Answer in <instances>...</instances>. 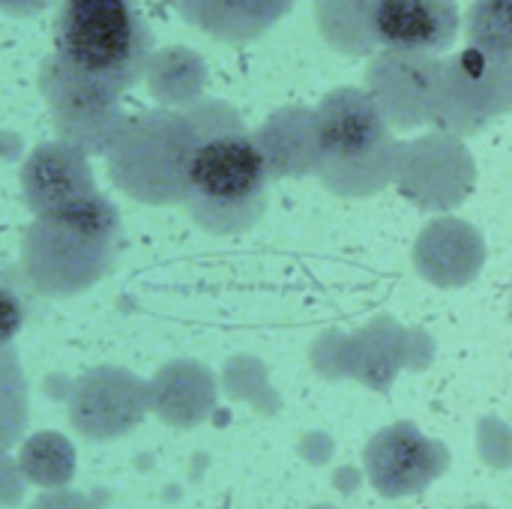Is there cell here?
<instances>
[{"label":"cell","instance_id":"obj_21","mask_svg":"<svg viewBox=\"0 0 512 509\" xmlns=\"http://www.w3.org/2000/svg\"><path fill=\"white\" fill-rule=\"evenodd\" d=\"M18 471L42 489H60L75 477V447L60 432H36L18 453Z\"/></svg>","mask_w":512,"mask_h":509},{"label":"cell","instance_id":"obj_11","mask_svg":"<svg viewBox=\"0 0 512 509\" xmlns=\"http://www.w3.org/2000/svg\"><path fill=\"white\" fill-rule=\"evenodd\" d=\"M150 411V384L120 366L81 375L69 393V423L90 441L132 432Z\"/></svg>","mask_w":512,"mask_h":509},{"label":"cell","instance_id":"obj_19","mask_svg":"<svg viewBox=\"0 0 512 509\" xmlns=\"http://www.w3.org/2000/svg\"><path fill=\"white\" fill-rule=\"evenodd\" d=\"M381 0H315L321 39L345 57H375L381 51L375 15Z\"/></svg>","mask_w":512,"mask_h":509},{"label":"cell","instance_id":"obj_7","mask_svg":"<svg viewBox=\"0 0 512 509\" xmlns=\"http://www.w3.org/2000/svg\"><path fill=\"white\" fill-rule=\"evenodd\" d=\"M39 90L51 108L60 141L78 147L87 156L108 153L126 126V117L120 111L123 93L111 84L69 69L54 54L42 60Z\"/></svg>","mask_w":512,"mask_h":509},{"label":"cell","instance_id":"obj_1","mask_svg":"<svg viewBox=\"0 0 512 509\" xmlns=\"http://www.w3.org/2000/svg\"><path fill=\"white\" fill-rule=\"evenodd\" d=\"M186 111L201 132L189 168V216L210 234L249 231L264 213L270 186L252 132L225 102H195Z\"/></svg>","mask_w":512,"mask_h":509},{"label":"cell","instance_id":"obj_23","mask_svg":"<svg viewBox=\"0 0 512 509\" xmlns=\"http://www.w3.org/2000/svg\"><path fill=\"white\" fill-rule=\"evenodd\" d=\"M465 39L489 54H512V0H471Z\"/></svg>","mask_w":512,"mask_h":509},{"label":"cell","instance_id":"obj_2","mask_svg":"<svg viewBox=\"0 0 512 509\" xmlns=\"http://www.w3.org/2000/svg\"><path fill=\"white\" fill-rule=\"evenodd\" d=\"M120 249V210L111 198L93 192L33 216L21 240V273L42 297H75L114 270Z\"/></svg>","mask_w":512,"mask_h":509},{"label":"cell","instance_id":"obj_17","mask_svg":"<svg viewBox=\"0 0 512 509\" xmlns=\"http://www.w3.org/2000/svg\"><path fill=\"white\" fill-rule=\"evenodd\" d=\"M150 384V411H156L165 423L192 429L204 423L219 399L216 375L198 360H174L162 366Z\"/></svg>","mask_w":512,"mask_h":509},{"label":"cell","instance_id":"obj_14","mask_svg":"<svg viewBox=\"0 0 512 509\" xmlns=\"http://www.w3.org/2000/svg\"><path fill=\"white\" fill-rule=\"evenodd\" d=\"M21 198L33 216L60 210L78 198L99 192L90 156L66 141L36 144L21 165Z\"/></svg>","mask_w":512,"mask_h":509},{"label":"cell","instance_id":"obj_20","mask_svg":"<svg viewBox=\"0 0 512 509\" xmlns=\"http://www.w3.org/2000/svg\"><path fill=\"white\" fill-rule=\"evenodd\" d=\"M150 90L159 102L165 105H195L204 81H207V66L204 60L189 51V48H165L156 51L147 69Z\"/></svg>","mask_w":512,"mask_h":509},{"label":"cell","instance_id":"obj_18","mask_svg":"<svg viewBox=\"0 0 512 509\" xmlns=\"http://www.w3.org/2000/svg\"><path fill=\"white\" fill-rule=\"evenodd\" d=\"M177 12L219 42H252L273 30L294 0H174Z\"/></svg>","mask_w":512,"mask_h":509},{"label":"cell","instance_id":"obj_24","mask_svg":"<svg viewBox=\"0 0 512 509\" xmlns=\"http://www.w3.org/2000/svg\"><path fill=\"white\" fill-rule=\"evenodd\" d=\"M33 288L24 279L21 267H0V348H9L15 336L24 330L33 312Z\"/></svg>","mask_w":512,"mask_h":509},{"label":"cell","instance_id":"obj_22","mask_svg":"<svg viewBox=\"0 0 512 509\" xmlns=\"http://www.w3.org/2000/svg\"><path fill=\"white\" fill-rule=\"evenodd\" d=\"M27 420H30L27 378L15 345H9L0 348V453L9 450L24 435Z\"/></svg>","mask_w":512,"mask_h":509},{"label":"cell","instance_id":"obj_30","mask_svg":"<svg viewBox=\"0 0 512 509\" xmlns=\"http://www.w3.org/2000/svg\"><path fill=\"white\" fill-rule=\"evenodd\" d=\"M309 509H333V507H327V504H321V507H309Z\"/></svg>","mask_w":512,"mask_h":509},{"label":"cell","instance_id":"obj_3","mask_svg":"<svg viewBox=\"0 0 512 509\" xmlns=\"http://www.w3.org/2000/svg\"><path fill=\"white\" fill-rule=\"evenodd\" d=\"M315 117V177L327 192L345 201H363L396 183L402 141L363 87L330 90L315 108Z\"/></svg>","mask_w":512,"mask_h":509},{"label":"cell","instance_id":"obj_10","mask_svg":"<svg viewBox=\"0 0 512 509\" xmlns=\"http://www.w3.org/2000/svg\"><path fill=\"white\" fill-rule=\"evenodd\" d=\"M363 468L381 498L399 501L426 492L450 468V450L414 423H393L372 435Z\"/></svg>","mask_w":512,"mask_h":509},{"label":"cell","instance_id":"obj_8","mask_svg":"<svg viewBox=\"0 0 512 509\" xmlns=\"http://www.w3.org/2000/svg\"><path fill=\"white\" fill-rule=\"evenodd\" d=\"M405 201L423 213L450 216L477 186V162L465 138L429 132L399 147L396 183Z\"/></svg>","mask_w":512,"mask_h":509},{"label":"cell","instance_id":"obj_16","mask_svg":"<svg viewBox=\"0 0 512 509\" xmlns=\"http://www.w3.org/2000/svg\"><path fill=\"white\" fill-rule=\"evenodd\" d=\"M408 369V330L390 318L378 315L363 330L345 336V366L342 375L375 390L387 393L399 372Z\"/></svg>","mask_w":512,"mask_h":509},{"label":"cell","instance_id":"obj_27","mask_svg":"<svg viewBox=\"0 0 512 509\" xmlns=\"http://www.w3.org/2000/svg\"><path fill=\"white\" fill-rule=\"evenodd\" d=\"M51 3H54V0H0V9L9 12V15L27 18V15H36V12L48 9Z\"/></svg>","mask_w":512,"mask_h":509},{"label":"cell","instance_id":"obj_15","mask_svg":"<svg viewBox=\"0 0 512 509\" xmlns=\"http://www.w3.org/2000/svg\"><path fill=\"white\" fill-rule=\"evenodd\" d=\"M270 180L309 177L318 168V117L315 108L288 105L270 114L252 132Z\"/></svg>","mask_w":512,"mask_h":509},{"label":"cell","instance_id":"obj_28","mask_svg":"<svg viewBox=\"0 0 512 509\" xmlns=\"http://www.w3.org/2000/svg\"><path fill=\"white\" fill-rule=\"evenodd\" d=\"M33 509H81V498H39Z\"/></svg>","mask_w":512,"mask_h":509},{"label":"cell","instance_id":"obj_12","mask_svg":"<svg viewBox=\"0 0 512 509\" xmlns=\"http://www.w3.org/2000/svg\"><path fill=\"white\" fill-rule=\"evenodd\" d=\"M486 258L489 246L483 231L453 213L426 222L411 249V264L417 276L444 291L477 282L486 267Z\"/></svg>","mask_w":512,"mask_h":509},{"label":"cell","instance_id":"obj_26","mask_svg":"<svg viewBox=\"0 0 512 509\" xmlns=\"http://www.w3.org/2000/svg\"><path fill=\"white\" fill-rule=\"evenodd\" d=\"M477 450L486 465L507 471L512 468V429L498 417H483L477 426Z\"/></svg>","mask_w":512,"mask_h":509},{"label":"cell","instance_id":"obj_4","mask_svg":"<svg viewBox=\"0 0 512 509\" xmlns=\"http://www.w3.org/2000/svg\"><path fill=\"white\" fill-rule=\"evenodd\" d=\"M153 30L135 0H63L54 24V57L69 69L126 93L147 78Z\"/></svg>","mask_w":512,"mask_h":509},{"label":"cell","instance_id":"obj_29","mask_svg":"<svg viewBox=\"0 0 512 509\" xmlns=\"http://www.w3.org/2000/svg\"><path fill=\"white\" fill-rule=\"evenodd\" d=\"M465 509H495V507H486V504H474V507H465Z\"/></svg>","mask_w":512,"mask_h":509},{"label":"cell","instance_id":"obj_9","mask_svg":"<svg viewBox=\"0 0 512 509\" xmlns=\"http://www.w3.org/2000/svg\"><path fill=\"white\" fill-rule=\"evenodd\" d=\"M441 60L426 54L378 51L366 69V93L396 132H414L435 126Z\"/></svg>","mask_w":512,"mask_h":509},{"label":"cell","instance_id":"obj_25","mask_svg":"<svg viewBox=\"0 0 512 509\" xmlns=\"http://www.w3.org/2000/svg\"><path fill=\"white\" fill-rule=\"evenodd\" d=\"M222 384H225L228 396L243 399V402H255L258 396L270 393V384H267V366H264L258 357H249V354L231 357V360L225 363Z\"/></svg>","mask_w":512,"mask_h":509},{"label":"cell","instance_id":"obj_13","mask_svg":"<svg viewBox=\"0 0 512 509\" xmlns=\"http://www.w3.org/2000/svg\"><path fill=\"white\" fill-rule=\"evenodd\" d=\"M375 30L384 51L447 57L462 33V9L456 0H381Z\"/></svg>","mask_w":512,"mask_h":509},{"label":"cell","instance_id":"obj_6","mask_svg":"<svg viewBox=\"0 0 512 509\" xmlns=\"http://www.w3.org/2000/svg\"><path fill=\"white\" fill-rule=\"evenodd\" d=\"M512 111V54L465 45L441 60L435 129L468 138Z\"/></svg>","mask_w":512,"mask_h":509},{"label":"cell","instance_id":"obj_5","mask_svg":"<svg viewBox=\"0 0 512 509\" xmlns=\"http://www.w3.org/2000/svg\"><path fill=\"white\" fill-rule=\"evenodd\" d=\"M198 144L201 132L189 111H153L126 120L108 150L111 180L144 204H186Z\"/></svg>","mask_w":512,"mask_h":509}]
</instances>
